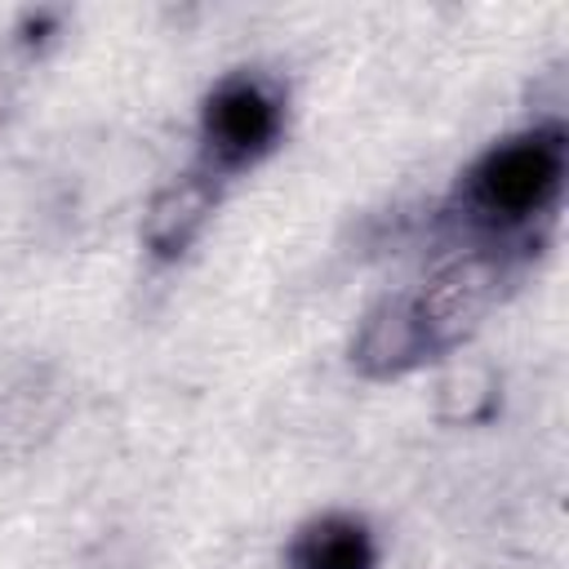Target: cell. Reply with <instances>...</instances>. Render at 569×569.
<instances>
[{
    "instance_id": "1",
    "label": "cell",
    "mask_w": 569,
    "mask_h": 569,
    "mask_svg": "<svg viewBox=\"0 0 569 569\" xmlns=\"http://www.w3.org/2000/svg\"><path fill=\"white\" fill-rule=\"evenodd\" d=\"M565 173V142L556 129H538L525 138H511L507 147H493L467 182V209L480 222H525L529 213H538Z\"/></svg>"
},
{
    "instance_id": "2",
    "label": "cell",
    "mask_w": 569,
    "mask_h": 569,
    "mask_svg": "<svg viewBox=\"0 0 569 569\" xmlns=\"http://www.w3.org/2000/svg\"><path fill=\"white\" fill-rule=\"evenodd\" d=\"M493 293H498V262L493 258H462V262L445 267L431 284H422V293L405 298L422 351H440V347L458 342L485 316Z\"/></svg>"
},
{
    "instance_id": "3",
    "label": "cell",
    "mask_w": 569,
    "mask_h": 569,
    "mask_svg": "<svg viewBox=\"0 0 569 569\" xmlns=\"http://www.w3.org/2000/svg\"><path fill=\"white\" fill-rule=\"evenodd\" d=\"M280 129V102L262 80H227L204 107V142L222 169L249 164L271 147Z\"/></svg>"
},
{
    "instance_id": "4",
    "label": "cell",
    "mask_w": 569,
    "mask_h": 569,
    "mask_svg": "<svg viewBox=\"0 0 569 569\" xmlns=\"http://www.w3.org/2000/svg\"><path fill=\"white\" fill-rule=\"evenodd\" d=\"M289 565L293 569H373V542L360 520L325 516L293 538Z\"/></svg>"
},
{
    "instance_id": "5",
    "label": "cell",
    "mask_w": 569,
    "mask_h": 569,
    "mask_svg": "<svg viewBox=\"0 0 569 569\" xmlns=\"http://www.w3.org/2000/svg\"><path fill=\"white\" fill-rule=\"evenodd\" d=\"M422 351L418 342V329H413V316H409V302L396 298V302H382L369 325L360 329V342H356V360L369 369V373H396L405 365H413Z\"/></svg>"
},
{
    "instance_id": "6",
    "label": "cell",
    "mask_w": 569,
    "mask_h": 569,
    "mask_svg": "<svg viewBox=\"0 0 569 569\" xmlns=\"http://www.w3.org/2000/svg\"><path fill=\"white\" fill-rule=\"evenodd\" d=\"M209 204H213V191L200 178H182L178 187H169L151 204V213H147V240H151V249L156 253H182L187 240L200 231Z\"/></svg>"
}]
</instances>
